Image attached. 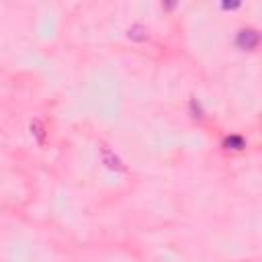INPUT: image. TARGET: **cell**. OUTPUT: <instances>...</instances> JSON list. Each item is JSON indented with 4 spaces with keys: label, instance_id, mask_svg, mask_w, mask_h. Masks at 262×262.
<instances>
[{
    "label": "cell",
    "instance_id": "1",
    "mask_svg": "<svg viewBox=\"0 0 262 262\" xmlns=\"http://www.w3.org/2000/svg\"><path fill=\"white\" fill-rule=\"evenodd\" d=\"M260 43V33L252 27H246V29H239L237 35H235V45L244 51H252L256 49Z\"/></svg>",
    "mask_w": 262,
    "mask_h": 262
},
{
    "label": "cell",
    "instance_id": "2",
    "mask_svg": "<svg viewBox=\"0 0 262 262\" xmlns=\"http://www.w3.org/2000/svg\"><path fill=\"white\" fill-rule=\"evenodd\" d=\"M248 145V141L242 137V135H237V133H231V135H227L225 139H223V147L225 149H231V151H239V149H244Z\"/></svg>",
    "mask_w": 262,
    "mask_h": 262
},
{
    "label": "cell",
    "instance_id": "3",
    "mask_svg": "<svg viewBox=\"0 0 262 262\" xmlns=\"http://www.w3.org/2000/svg\"><path fill=\"white\" fill-rule=\"evenodd\" d=\"M102 162H104L111 170H125L123 164H121V160H119L111 149H106V147H102Z\"/></svg>",
    "mask_w": 262,
    "mask_h": 262
},
{
    "label": "cell",
    "instance_id": "4",
    "mask_svg": "<svg viewBox=\"0 0 262 262\" xmlns=\"http://www.w3.org/2000/svg\"><path fill=\"white\" fill-rule=\"evenodd\" d=\"M188 113H190V117H192V119L201 121V119L205 117V111H203V104H201V100H196V98H190V100H188Z\"/></svg>",
    "mask_w": 262,
    "mask_h": 262
},
{
    "label": "cell",
    "instance_id": "5",
    "mask_svg": "<svg viewBox=\"0 0 262 262\" xmlns=\"http://www.w3.org/2000/svg\"><path fill=\"white\" fill-rule=\"evenodd\" d=\"M127 33H129V37H131V39H137V41L147 39V31H145V27H141V25H133Z\"/></svg>",
    "mask_w": 262,
    "mask_h": 262
},
{
    "label": "cell",
    "instance_id": "6",
    "mask_svg": "<svg viewBox=\"0 0 262 262\" xmlns=\"http://www.w3.org/2000/svg\"><path fill=\"white\" fill-rule=\"evenodd\" d=\"M31 131L37 135V139H39V141H43V125H41L37 119L31 123Z\"/></svg>",
    "mask_w": 262,
    "mask_h": 262
}]
</instances>
